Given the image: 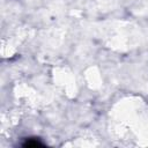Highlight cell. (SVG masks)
<instances>
[{
	"label": "cell",
	"mask_w": 148,
	"mask_h": 148,
	"mask_svg": "<svg viewBox=\"0 0 148 148\" xmlns=\"http://www.w3.org/2000/svg\"><path fill=\"white\" fill-rule=\"evenodd\" d=\"M24 147H37V146H43V143H41L39 141H36V140H27L26 143H23Z\"/></svg>",
	"instance_id": "1"
}]
</instances>
